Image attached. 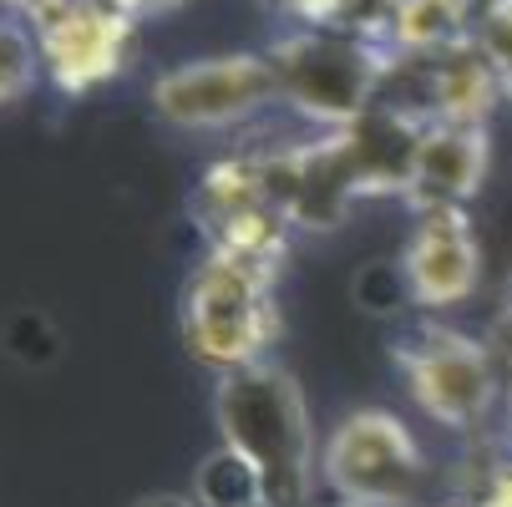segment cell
<instances>
[{
    "label": "cell",
    "instance_id": "1",
    "mask_svg": "<svg viewBox=\"0 0 512 507\" xmlns=\"http://www.w3.org/2000/svg\"><path fill=\"white\" fill-rule=\"evenodd\" d=\"M213 416L224 452H234L259 492V507H310L315 497V426L300 381L284 366H244L218 376Z\"/></svg>",
    "mask_w": 512,
    "mask_h": 507
},
{
    "label": "cell",
    "instance_id": "2",
    "mask_svg": "<svg viewBox=\"0 0 512 507\" xmlns=\"http://www.w3.org/2000/svg\"><path fill=\"white\" fill-rule=\"evenodd\" d=\"M269 66L279 82V102L320 127H350L381 102L391 82V46L360 31H295L269 46Z\"/></svg>",
    "mask_w": 512,
    "mask_h": 507
},
{
    "label": "cell",
    "instance_id": "3",
    "mask_svg": "<svg viewBox=\"0 0 512 507\" xmlns=\"http://www.w3.org/2000/svg\"><path fill=\"white\" fill-rule=\"evenodd\" d=\"M279 335L274 279L208 254L183 284V345L218 376L259 366Z\"/></svg>",
    "mask_w": 512,
    "mask_h": 507
},
{
    "label": "cell",
    "instance_id": "4",
    "mask_svg": "<svg viewBox=\"0 0 512 507\" xmlns=\"http://www.w3.org/2000/svg\"><path fill=\"white\" fill-rule=\"evenodd\" d=\"M193 224L208 244V254L218 259H234V264H249L259 274H279V259L289 249V224L284 208L269 198L264 188V173H259V158H224L213 163L188 203Z\"/></svg>",
    "mask_w": 512,
    "mask_h": 507
},
{
    "label": "cell",
    "instance_id": "5",
    "mask_svg": "<svg viewBox=\"0 0 512 507\" xmlns=\"http://www.w3.org/2000/svg\"><path fill=\"white\" fill-rule=\"evenodd\" d=\"M320 477L345 507H406L426 477V457L401 416L350 411L320 452Z\"/></svg>",
    "mask_w": 512,
    "mask_h": 507
},
{
    "label": "cell",
    "instance_id": "6",
    "mask_svg": "<svg viewBox=\"0 0 512 507\" xmlns=\"http://www.w3.org/2000/svg\"><path fill=\"white\" fill-rule=\"evenodd\" d=\"M396 366L406 376L411 401L452 431H472L497 396V366L482 340L452 325H421L396 345Z\"/></svg>",
    "mask_w": 512,
    "mask_h": 507
},
{
    "label": "cell",
    "instance_id": "7",
    "mask_svg": "<svg viewBox=\"0 0 512 507\" xmlns=\"http://www.w3.org/2000/svg\"><path fill=\"white\" fill-rule=\"evenodd\" d=\"M274 97H279L274 66H269V56H254V51L183 61L153 82V112L183 132L239 127L254 112H264Z\"/></svg>",
    "mask_w": 512,
    "mask_h": 507
},
{
    "label": "cell",
    "instance_id": "8",
    "mask_svg": "<svg viewBox=\"0 0 512 507\" xmlns=\"http://www.w3.org/2000/svg\"><path fill=\"white\" fill-rule=\"evenodd\" d=\"M26 26L36 31L41 66L66 97H87L112 77H122L137 31V21L122 16L112 0H51Z\"/></svg>",
    "mask_w": 512,
    "mask_h": 507
},
{
    "label": "cell",
    "instance_id": "9",
    "mask_svg": "<svg viewBox=\"0 0 512 507\" xmlns=\"http://www.w3.org/2000/svg\"><path fill=\"white\" fill-rule=\"evenodd\" d=\"M259 173H264L269 198L284 208V219L295 229H335L350 213V203L360 198L340 132L325 142H300V148L264 153Z\"/></svg>",
    "mask_w": 512,
    "mask_h": 507
},
{
    "label": "cell",
    "instance_id": "10",
    "mask_svg": "<svg viewBox=\"0 0 512 507\" xmlns=\"http://www.w3.org/2000/svg\"><path fill=\"white\" fill-rule=\"evenodd\" d=\"M401 274L421 310L467 305L482 279V244L467 208H431L416 213V229L401 249Z\"/></svg>",
    "mask_w": 512,
    "mask_h": 507
},
{
    "label": "cell",
    "instance_id": "11",
    "mask_svg": "<svg viewBox=\"0 0 512 507\" xmlns=\"http://www.w3.org/2000/svg\"><path fill=\"white\" fill-rule=\"evenodd\" d=\"M487 158H492L487 127H477V122H426L416 163H411V183H406L401 198L416 213L467 208V198H477V188L487 178Z\"/></svg>",
    "mask_w": 512,
    "mask_h": 507
},
{
    "label": "cell",
    "instance_id": "12",
    "mask_svg": "<svg viewBox=\"0 0 512 507\" xmlns=\"http://www.w3.org/2000/svg\"><path fill=\"white\" fill-rule=\"evenodd\" d=\"M421 132H426V117H416V107H396V102H376L365 117L340 127L360 198L365 193H406Z\"/></svg>",
    "mask_w": 512,
    "mask_h": 507
},
{
    "label": "cell",
    "instance_id": "13",
    "mask_svg": "<svg viewBox=\"0 0 512 507\" xmlns=\"http://www.w3.org/2000/svg\"><path fill=\"white\" fill-rule=\"evenodd\" d=\"M416 77H421V117L426 122H477V127H487V117L502 97L497 71L472 36L447 46V51L416 56Z\"/></svg>",
    "mask_w": 512,
    "mask_h": 507
},
{
    "label": "cell",
    "instance_id": "14",
    "mask_svg": "<svg viewBox=\"0 0 512 507\" xmlns=\"http://www.w3.org/2000/svg\"><path fill=\"white\" fill-rule=\"evenodd\" d=\"M467 16H472V0H396L386 46L401 56L447 51V46L467 41Z\"/></svg>",
    "mask_w": 512,
    "mask_h": 507
},
{
    "label": "cell",
    "instance_id": "15",
    "mask_svg": "<svg viewBox=\"0 0 512 507\" xmlns=\"http://www.w3.org/2000/svg\"><path fill=\"white\" fill-rule=\"evenodd\" d=\"M36 61H41V51H36V31H26L21 21H11L6 11H0V107L31 92V82H36Z\"/></svg>",
    "mask_w": 512,
    "mask_h": 507
},
{
    "label": "cell",
    "instance_id": "16",
    "mask_svg": "<svg viewBox=\"0 0 512 507\" xmlns=\"http://www.w3.org/2000/svg\"><path fill=\"white\" fill-rule=\"evenodd\" d=\"M279 11H289L305 31H360L376 36V21H386L371 0H279Z\"/></svg>",
    "mask_w": 512,
    "mask_h": 507
},
{
    "label": "cell",
    "instance_id": "17",
    "mask_svg": "<svg viewBox=\"0 0 512 507\" xmlns=\"http://www.w3.org/2000/svg\"><path fill=\"white\" fill-rule=\"evenodd\" d=\"M472 41L492 61L497 82H502V97H512V0H482Z\"/></svg>",
    "mask_w": 512,
    "mask_h": 507
},
{
    "label": "cell",
    "instance_id": "18",
    "mask_svg": "<svg viewBox=\"0 0 512 507\" xmlns=\"http://www.w3.org/2000/svg\"><path fill=\"white\" fill-rule=\"evenodd\" d=\"M112 6H117L122 16H132V21H158V16H173V11H183L188 0H112Z\"/></svg>",
    "mask_w": 512,
    "mask_h": 507
},
{
    "label": "cell",
    "instance_id": "19",
    "mask_svg": "<svg viewBox=\"0 0 512 507\" xmlns=\"http://www.w3.org/2000/svg\"><path fill=\"white\" fill-rule=\"evenodd\" d=\"M482 507H512V462H502V467L492 472V482H487V497H482Z\"/></svg>",
    "mask_w": 512,
    "mask_h": 507
},
{
    "label": "cell",
    "instance_id": "20",
    "mask_svg": "<svg viewBox=\"0 0 512 507\" xmlns=\"http://www.w3.org/2000/svg\"><path fill=\"white\" fill-rule=\"evenodd\" d=\"M137 507H193V502H183V497H142Z\"/></svg>",
    "mask_w": 512,
    "mask_h": 507
},
{
    "label": "cell",
    "instance_id": "21",
    "mask_svg": "<svg viewBox=\"0 0 512 507\" xmlns=\"http://www.w3.org/2000/svg\"><path fill=\"white\" fill-rule=\"evenodd\" d=\"M447 507H482V502H447Z\"/></svg>",
    "mask_w": 512,
    "mask_h": 507
}]
</instances>
